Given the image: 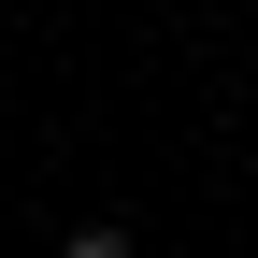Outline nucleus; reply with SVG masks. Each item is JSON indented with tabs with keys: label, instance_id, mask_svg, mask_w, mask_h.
Wrapping results in <instances>:
<instances>
[{
	"label": "nucleus",
	"instance_id": "obj_1",
	"mask_svg": "<svg viewBox=\"0 0 258 258\" xmlns=\"http://www.w3.org/2000/svg\"><path fill=\"white\" fill-rule=\"evenodd\" d=\"M57 258H129V230H72V244H57Z\"/></svg>",
	"mask_w": 258,
	"mask_h": 258
}]
</instances>
